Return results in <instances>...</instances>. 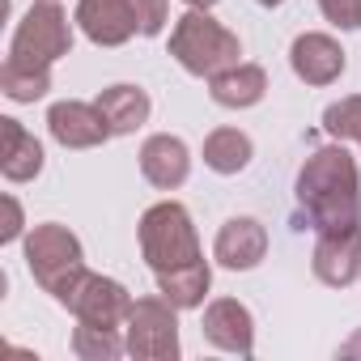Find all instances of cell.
<instances>
[{"instance_id":"obj_1","label":"cell","mask_w":361,"mask_h":361,"mask_svg":"<svg viewBox=\"0 0 361 361\" xmlns=\"http://www.w3.org/2000/svg\"><path fill=\"white\" fill-rule=\"evenodd\" d=\"M298 204L310 217V230L361 226V174L344 145L314 149L298 170Z\"/></svg>"},{"instance_id":"obj_2","label":"cell","mask_w":361,"mask_h":361,"mask_svg":"<svg viewBox=\"0 0 361 361\" xmlns=\"http://www.w3.org/2000/svg\"><path fill=\"white\" fill-rule=\"evenodd\" d=\"M170 56L192 77H217L238 64L243 43L217 18H209V9H188L170 30Z\"/></svg>"},{"instance_id":"obj_3","label":"cell","mask_w":361,"mask_h":361,"mask_svg":"<svg viewBox=\"0 0 361 361\" xmlns=\"http://www.w3.org/2000/svg\"><path fill=\"white\" fill-rule=\"evenodd\" d=\"M136 234H140V255L153 268V276L170 272V268H183V264H192V259L204 255L196 221H192V213L178 200H161V204L145 209Z\"/></svg>"},{"instance_id":"obj_4","label":"cell","mask_w":361,"mask_h":361,"mask_svg":"<svg viewBox=\"0 0 361 361\" xmlns=\"http://www.w3.org/2000/svg\"><path fill=\"white\" fill-rule=\"evenodd\" d=\"M68 51H73V26H68V13L60 9V0H35L9 39V64L51 68Z\"/></svg>"},{"instance_id":"obj_5","label":"cell","mask_w":361,"mask_h":361,"mask_svg":"<svg viewBox=\"0 0 361 361\" xmlns=\"http://www.w3.org/2000/svg\"><path fill=\"white\" fill-rule=\"evenodd\" d=\"M26 268L30 276L51 293L60 298L81 272H85V251H81V238L60 226V221H43L26 234Z\"/></svg>"},{"instance_id":"obj_6","label":"cell","mask_w":361,"mask_h":361,"mask_svg":"<svg viewBox=\"0 0 361 361\" xmlns=\"http://www.w3.org/2000/svg\"><path fill=\"white\" fill-rule=\"evenodd\" d=\"M128 357L140 361H174L178 357V306L166 298H140L132 302V314L123 323Z\"/></svg>"},{"instance_id":"obj_7","label":"cell","mask_w":361,"mask_h":361,"mask_svg":"<svg viewBox=\"0 0 361 361\" xmlns=\"http://www.w3.org/2000/svg\"><path fill=\"white\" fill-rule=\"evenodd\" d=\"M77 323H98V327H123L128 314H132V293L115 281V276H102V272H81L60 298H56Z\"/></svg>"},{"instance_id":"obj_8","label":"cell","mask_w":361,"mask_h":361,"mask_svg":"<svg viewBox=\"0 0 361 361\" xmlns=\"http://www.w3.org/2000/svg\"><path fill=\"white\" fill-rule=\"evenodd\" d=\"M310 268H314V276H319L327 289H348V285L361 276V226L319 230Z\"/></svg>"},{"instance_id":"obj_9","label":"cell","mask_w":361,"mask_h":361,"mask_svg":"<svg viewBox=\"0 0 361 361\" xmlns=\"http://www.w3.org/2000/svg\"><path fill=\"white\" fill-rule=\"evenodd\" d=\"M47 132L64 149H98V145H106L115 136L106 115L98 111V102H77V98L56 102L47 111Z\"/></svg>"},{"instance_id":"obj_10","label":"cell","mask_w":361,"mask_h":361,"mask_svg":"<svg viewBox=\"0 0 361 361\" xmlns=\"http://www.w3.org/2000/svg\"><path fill=\"white\" fill-rule=\"evenodd\" d=\"M73 22L81 26V35L94 47H123L140 30V18H136L132 0H77V18Z\"/></svg>"},{"instance_id":"obj_11","label":"cell","mask_w":361,"mask_h":361,"mask_svg":"<svg viewBox=\"0 0 361 361\" xmlns=\"http://www.w3.org/2000/svg\"><path fill=\"white\" fill-rule=\"evenodd\" d=\"M289 68H293V77L306 81V85H331V81L344 77L348 56H344V47H340L331 35L306 30V35H298L293 47H289Z\"/></svg>"},{"instance_id":"obj_12","label":"cell","mask_w":361,"mask_h":361,"mask_svg":"<svg viewBox=\"0 0 361 361\" xmlns=\"http://www.w3.org/2000/svg\"><path fill=\"white\" fill-rule=\"evenodd\" d=\"M204 340L221 353H238L251 357L255 353V319L238 298H217L204 306V323H200Z\"/></svg>"},{"instance_id":"obj_13","label":"cell","mask_w":361,"mask_h":361,"mask_svg":"<svg viewBox=\"0 0 361 361\" xmlns=\"http://www.w3.org/2000/svg\"><path fill=\"white\" fill-rule=\"evenodd\" d=\"M268 255V230L264 221L255 217H230L221 230H217V243H213V259L230 272H251L259 268Z\"/></svg>"},{"instance_id":"obj_14","label":"cell","mask_w":361,"mask_h":361,"mask_svg":"<svg viewBox=\"0 0 361 361\" xmlns=\"http://www.w3.org/2000/svg\"><path fill=\"white\" fill-rule=\"evenodd\" d=\"M140 174L149 178L157 192L183 188L188 174H192V149L178 136H170V132H157V136H149L140 145Z\"/></svg>"},{"instance_id":"obj_15","label":"cell","mask_w":361,"mask_h":361,"mask_svg":"<svg viewBox=\"0 0 361 361\" xmlns=\"http://www.w3.org/2000/svg\"><path fill=\"white\" fill-rule=\"evenodd\" d=\"M209 94H213V102L226 106V111H247V106L264 102V94H268V73H264L259 64H243V60H238L234 68L209 77Z\"/></svg>"},{"instance_id":"obj_16","label":"cell","mask_w":361,"mask_h":361,"mask_svg":"<svg viewBox=\"0 0 361 361\" xmlns=\"http://www.w3.org/2000/svg\"><path fill=\"white\" fill-rule=\"evenodd\" d=\"M0 170H5L9 183H30L43 170V145L35 140V132H26L18 119H0Z\"/></svg>"},{"instance_id":"obj_17","label":"cell","mask_w":361,"mask_h":361,"mask_svg":"<svg viewBox=\"0 0 361 361\" xmlns=\"http://www.w3.org/2000/svg\"><path fill=\"white\" fill-rule=\"evenodd\" d=\"M94 102H98V111L106 115V123H111L115 136H132L136 128H145V119H149V111H153L149 94H145L140 85H128V81L106 85Z\"/></svg>"},{"instance_id":"obj_18","label":"cell","mask_w":361,"mask_h":361,"mask_svg":"<svg viewBox=\"0 0 361 361\" xmlns=\"http://www.w3.org/2000/svg\"><path fill=\"white\" fill-rule=\"evenodd\" d=\"M209 285H213V268H209L204 255L192 259V264H183V268L157 272V293H161L170 306H178V310H196V306H204Z\"/></svg>"},{"instance_id":"obj_19","label":"cell","mask_w":361,"mask_h":361,"mask_svg":"<svg viewBox=\"0 0 361 361\" xmlns=\"http://www.w3.org/2000/svg\"><path fill=\"white\" fill-rule=\"evenodd\" d=\"M251 157H255V145L238 128H213L204 136V166L213 174H238L251 166Z\"/></svg>"},{"instance_id":"obj_20","label":"cell","mask_w":361,"mask_h":361,"mask_svg":"<svg viewBox=\"0 0 361 361\" xmlns=\"http://www.w3.org/2000/svg\"><path fill=\"white\" fill-rule=\"evenodd\" d=\"M123 327H98V323H77L73 331V353L81 361H115L128 353V340L119 336Z\"/></svg>"},{"instance_id":"obj_21","label":"cell","mask_w":361,"mask_h":361,"mask_svg":"<svg viewBox=\"0 0 361 361\" xmlns=\"http://www.w3.org/2000/svg\"><path fill=\"white\" fill-rule=\"evenodd\" d=\"M0 90H5L9 102H39L51 90V68H18L5 60L0 68Z\"/></svg>"},{"instance_id":"obj_22","label":"cell","mask_w":361,"mask_h":361,"mask_svg":"<svg viewBox=\"0 0 361 361\" xmlns=\"http://www.w3.org/2000/svg\"><path fill=\"white\" fill-rule=\"evenodd\" d=\"M323 128L336 140H357L361 145V94H348L323 111Z\"/></svg>"},{"instance_id":"obj_23","label":"cell","mask_w":361,"mask_h":361,"mask_svg":"<svg viewBox=\"0 0 361 361\" xmlns=\"http://www.w3.org/2000/svg\"><path fill=\"white\" fill-rule=\"evenodd\" d=\"M319 13L336 30H361V0H319Z\"/></svg>"},{"instance_id":"obj_24","label":"cell","mask_w":361,"mask_h":361,"mask_svg":"<svg viewBox=\"0 0 361 361\" xmlns=\"http://www.w3.org/2000/svg\"><path fill=\"white\" fill-rule=\"evenodd\" d=\"M132 5H136V18H140V35L157 39L170 22V0H132Z\"/></svg>"},{"instance_id":"obj_25","label":"cell","mask_w":361,"mask_h":361,"mask_svg":"<svg viewBox=\"0 0 361 361\" xmlns=\"http://www.w3.org/2000/svg\"><path fill=\"white\" fill-rule=\"evenodd\" d=\"M26 230V217H22V204L13 196H5V230H0V243H18Z\"/></svg>"},{"instance_id":"obj_26","label":"cell","mask_w":361,"mask_h":361,"mask_svg":"<svg viewBox=\"0 0 361 361\" xmlns=\"http://www.w3.org/2000/svg\"><path fill=\"white\" fill-rule=\"evenodd\" d=\"M340 357H348V361H361V327H357V331H353V336L340 344Z\"/></svg>"},{"instance_id":"obj_27","label":"cell","mask_w":361,"mask_h":361,"mask_svg":"<svg viewBox=\"0 0 361 361\" xmlns=\"http://www.w3.org/2000/svg\"><path fill=\"white\" fill-rule=\"evenodd\" d=\"M183 5H188V9H213L217 0H183Z\"/></svg>"},{"instance_id":"obj_28","label":"cell","mask_w":361,"mask_h":361,"mask_svg":"<svg viewBox=\"0 0 361 361\" xmlns=\"http://www.w3.org/2000/svg\"><path fill=\"white\" fill-rule=\"evenodd\" d=\"M255 5H264V9H276V5H285V0H255Z\"/></svg>"}]
</instances>
